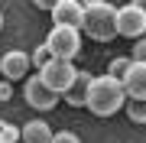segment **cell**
I'll return each instance as SVG.
<instances>
[{
  "mask_svg": "<svg viewBox=\"0 0 146 143\" xmlns=\"http://www.w3.org/2000/svg\"><path fill=\"white\" fill-rule=\"evenodd\" d=\"M130 94H127V85L114 75H98L91 81V94H88V111L94 117H114L117 111H123Z\"/></svg>",
  "mask_w": 146,
  "mask_h": 143,
  "instance_id": "6da1fadb",
  "label": "cell"
},
{
  "mask_svg": "<svg viewBox=\"0 0 146 143\" xmlns=\"http://www.w3.org/2000/svg\"><path fill=\"white\" fill-rule=\"evenodd\" d=\"M84 36H91L94 43H110L117 39V7L107 0H84Z\"/></svg>",
  "mask_w": 146,
  "mask_h": 143,
  "instance_id": "7a4b0ae2",
  "label": "cell"
},
{
  "mask_svg": "<svg viewBox=\"0 0 146 143\" xmlns=\"http://www.w3.org/2000/svg\"><path fill=\"white\" fill-rule=\"evenodd\" d=\"M75 75H78V69L72 65V59H49V62L39 69V78L52 91H58V94H65V91L72 88Z\"/></svg>",
  "mask_w": 146,
  "mask_h": 143,
  "instance_id": "3957f363",
  "label": "cell"
},
{
  "mask_svg": "<svg viewBox=\"0 0 146 143\" xmlns=\"http://www.w3.org/2000/svg\"><path fill=\"white\" fill-rule=\"evenodd\" d=\"M46 46L52 49L55 59H75L81 52V29L72 26H52V33L46 36Z\"/></svg>",
  "mask_w": 146,
  "mask_h": 143,
  "instance_id": "277c9868",
  "label": "cell"
},
{
  "mask_svg": "<svg viewBox=\"0 0 146 143\" xmlns=\"http://www.w3.org/2000/svg\"><path fill=\"white\" fill-rule=\"evenodd\" d=\"M23 98H26V104L33 107V111H52L62 94H58V91H52L46 81L39 78V72H36V75H29L26 85H23Z\"/></svg>",
  "mask_w": 146,
  "mask_h": 143,
  "instance_id": "5b68a950",
  "label": "cell"
},
{
  "mask_svg": "<svg viewBox=\"0 0 146 143\" xmlns=\"http://www.w3.org/2000/svg\"><path fill=\"white\" fill-rule=\"evenodd\" d=\"M117 36H127V39H143L146 36V13L136 3L117 7Z\"/></svg>",
  "mask_w": 146,
  "mask_h": 143,
  "instance_id": "8992f818",
  "label": "cell"
},
{
  "mask_svg": "<svg viewBox=\"0 0 146 143\" xmlns=\"http://www.w3.org/2000/svg\"><path fill=\"white\" fill-rule=\"evenodd\" d=\"M29 69H33V55H29V52H20V49H13V52H7L3 59H0V72H3L7 81L26 78Z\"/></svg>",
  "mask_w": 146,
  "mask_h": 143,
  "instance_id": "52a82bcc",
  "label": "cell"
},
{
  "mask_svg": "<svg viewBox=\"0 0 146 143\" xmlns=\"http://www.w3.org/2000/svg\"><path fill=\"white\" fill-rule=\"evenodd\" d=\"M84 3L81 0H62V3L52 10L55 26H72V29H84Z\"/></svg>",
  "mask_w": 146,
  "mask_h": 143,
  "instance_id": "ba28073f",
  "label": "cell"
},
{
  "mask_svg": "<svg viewBox=\"0 0 146 143\" xmlns=\"http://www.w3.org/2000/svg\"><path fill=\"white\" fill-rule=\"evenodd\" d=\"M91 81H94V75L91 72H81L75 75V81H72V88L65 91V104H72V107H88V94H91Z\"/></svg>",
  "mask_w": 146,
  "mask_h": 143,
  "instance_id": "9c48e42d",
  "label": "cell"
},
{
  "mask_svg": "<svg viewBox=\"0 0 146 143\" xmlns=\"http://www.w3.org/2000/svg\"><path fill=\"white\" fill-rule=\"evenodd\" d=\"M52 127H49L46 120H29V124H23V143H52Z\"/></svg>",
  "mask_w": 146,
  "mask_h": 143,
  "instance_id": "30bf717a",
  "label": "cell"
},
{
  "mask_svg": "<svg viewBox=\"0 0 146 143\" xmlns=\"http://www.w3.org/2000/svg\"><path fill=\"white\" fill-rule=\"evenodd\" d=\"M123 85H127V94L130 98H146V65L143 62H133V69L123 78Z\"/></svg>",
  "mask_w": 146,
  "mask_h": 143,
  "instance_id": "8fae6325",
  "label": "cell"
},
{
  "mask_svg": "<svg viewBox=\"0 0 146 143\" xmlns=\"http://www.w3.org/2000/svg\"><path fill=\"white\" fill-rule=\"evenodd\" d=\"M133 69V55H117V59H110V65H107V75H114V78L123 81L127 75H130Z\"/></svg>",
  "mask_w": 146,
  "mask_h": 143,
  "instance_id": "7c38bea8",
  "label": "cell"
},
{
  "mask_svg": "<svg viewBox=\"0 0 146 143\" xmlns=\"http://www.w3.org/2000/svg\"><path fill=\"white\" fill-rule=\"evenodd\" d=\"M127 117L133 124H146V98H130L127 101Z\"/></svg>",
  "mask_w": 146,
  "mask_h": 143,
  "instance_id": "4fadbf2b",
  "label": "cell"
},
{
  "mask_svg": "<svg viewBox=\"0 0 146 143\" xmlns=\"http://www.w3.org/2000/svg\"><path fill=\"white\" fill-rule=\"evenodd\" d=\"M29 55H33V65H36V69H42V65H46L49 59H55V55H52V49H49L46 43H42V46H36Z\"/></svg>",
  "mask_w": 146,
  "mask_h": 143,
  "instance_id": "5bb4252c",
  "label": "cell"
},
{
  "mask_svg": "<svg viewBox=\"0 0 146 143\" xmlns=\"http://www.w3.org/2000/svg\"><path fill=\"white\" fill-rule=\"evenodd\" d=\"M133 62H143L146 65V36L133 43Z\"/></svg>",
  "mask_w": 146,
  "mask_h": 143,
  "instance_id": "9a60e30c",
  "label": "cell"
},
{
  "mask_svg": "<svg viewBox=\"0 0 146 143\" xmlns=\"http://www.w3.org/2000/svg\"><path fill=\"white\" fill-rule=\"evenodd\" d=\"M52 143H81V137L72 133V130H58L55 137H52Z\"/></svg>",
  "mask_w": 146,
  "mask_h": 143,
  "instance_id": "2e32d148",
  "label": "cell"
},
{
  "mask_svg": "<svg viewBox=\"0 0 146 143\" xmlns=\"http://www.w3.org/2000/svg\"><path fill=\"white\" fill-rule=\"evenodd\" d=\"M33 3H36V7H39V10H49V13H52V10H55V7H58V3H62V0H33Z\"/></svg>",
  "mask_w": 146,
  "mask_h": 143,
  "instance_id": "e0dca14e",
  "label": "cell"
},
{
  "mask_svg": "<svg viewBox=\"0 0 146 143\" xmlns=\"http://www.w3.org/2000/svg\"><path fill=\"white\" fill-rule=\"evenodd\" d=\"M10 94H13V88H10V81H0V101H10Z\"/></svg>",
  "mask_w": 146,
  "mask_h": 143,
  "instance_id": "ac0fdd59",
  "label": "cell"
},
{
  "mask_svg": "<svg viewBox=\"0 0 146 143\" xmlns=\"http://www.w3.org/2000/svg\"><path fill=\"white\" fill-rule=\"evenodd\" d=\"M7 127H10V124H7V120H0V137L7 133ZM3 140H7V137H3Z\"/></svg>",
  "mask_w": 146,
  "mask_h": 143,
  "instance_id": "d6986e66",
  "label": "cell"
},
{
  "mask_svg": "<svg viewBox=\"0 0 146 143\" xmlns=\"http://www.w3.org/2000/svg\"><path fill=\"white\" fill-rule=\"evenodd\" d=\"M130 3H136V7H140V10L146 13V0H130Z\"/></svg>",
  "mask_w": 146,
  "mask_h": 143,
  "instance_id": "ffe728a7",
  "label": "cell"
},
{
  "mask_svg": "<svg viewBox=\"0 0 146 143\" xmlns=\"http://www.w3.org/2000/svg\"><path fill=\"white\" fill-rule=\"evenodd\" d=\"M0 29H3V13H0Z\"/></svg>",
  "mask_w": 146,
  "mask_h": 143,
  "instance_id": "44dd1931",
  "label": "cell"
}]
</instances>
